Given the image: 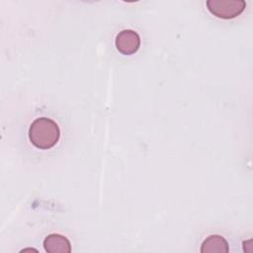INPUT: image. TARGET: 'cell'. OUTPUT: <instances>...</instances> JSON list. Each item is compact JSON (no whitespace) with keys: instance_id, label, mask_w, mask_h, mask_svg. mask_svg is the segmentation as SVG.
Masks as SVG:
<instances>
[{"instance_id":"3","label":"cell","mask_w":253,"mask_h":253,"mask_svg":"<svg viewBox=\"0 0 253 253\" xmlns=\"http://www.w3.org/2000/svg\"><path fill=\"white\" fill-rule=\"evenodd\" d=\"M115 46L119 52L124 55L135 53L140 46L139 35L130 29H125L119 32L115 39Z\"/></svg>"},{"instance_id":"2","label":"cell","mask_w":253,"mask_h":253,"mask_svg":"<svg viewBox=\"0 0 253 253\" xmlns=\"http://www.w3.org/2000/svg\"><path fill=\"white\" fill-rule=\"evenodd\" d=\"M206 4L211 15L222 20L236 18L246 7L244 0H208Z\"/></svg>"},{"instance_id":"1","label":"cell","mask_w":253,"mask_h":253,"mask_svg":"<svg viewBox=\"0 0 253 253\" xmlns=\"http://www.w3.org/2000/svg\"><path fill=\"white\" fill-rule=\"evenodd\" d=\"M29 139L39 149H49L59 140L60 128L51 119L41 117L32 122L29 127Z\"/></svg>"},{"instance_id":"5","label":"cell","mask_w":253,"mask_h":253,"mask_svg":"<svg viewBox=\"0 0 253 253\" xmlns=\"http://www.w3.org/2000/svg\"><path fill=\"white\" fill-rule=\"evenodd\" d=\"M229 250L226 239L218 234L209 235L202 243V253H227Z\"/></svg>"},{"instance_id":"4","label":"cell","mask_w":253,"mask_h":253,"mask_svg":"<svg viewBox=\"0 0 253 253\" xmlns=\"http://www.w3.org/2000/svg\"><path fill=\"white\" fill-rule=\"evenodd\" d=\"M43 248L47 253H70L71 243L67 237L59 233H50L43 239Z\"/></svg>"}]
</instances>
